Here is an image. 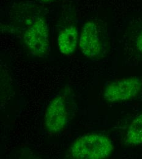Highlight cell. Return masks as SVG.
Instances as JSON below:
<instances>
[{"instance_id": "obj_5", "label": "cell", "mask_w": 142, "mask_h": 159, "mask_svg": "<svg viewBox=\"0 0 142 159\" xmlns=\"http://www.w3.org/2000/svg\"><path fill=\"white\" fill-rule=\"evenodd\" d=\"M67 121V111L63 98L58 96L48 105L45 114V124L50 133L57 134L64 128Z\"/></svg>"}, {"instance_id": "obj_4", "label": "cell", "mask_w": 142, "mask_h": 159, "mask_svg": "<svg viewBox=\"0 0 142 159\" xmlns=\"http://www.w3.org/2000/svg\"><path fill=\"white\" fill-rule=\"evenodd\" d=\"M79 47L82 53L89 58L99 57L102 48L100 30L93 21L86 22L81 30Z\"/></svg>"}, {"instance_id": "obj_8", "label": "cell", "mask_w": 142, "mask_h": 159, "mask_svg": "<svg viewBox=\"0 0 142 159\" xmlns=\"http://www.w3.org/2000/svg\"><path fill=\"white\" fill-rule=\"evenodd\" d=\"M135 43L136 48L142 55V28L137 35Z\"/></svg>"}, {"instance_id": "obj_3", "label": "cell", "mask_w": 142, "mask_h": 159, "mask_svg": "<svg viewBox=\"0 0 142 159\" xmlns=\"http://www.w3.org/2000/svg\"><path fill=\"white\" fill-rule=\"evenodd\" d=\"M142 83L137 77H130L114 81L107 86L104 99L110 102H121L135 98L142 89Z\"/></svg>"}, {"instance_id": "obj_9", "label": "cell", "mask_w": 142, "mask_h": 159, "mask_svg": "<svg viewBox=\"0 0 142 159\" xmlns=\"http://www.w3.org/2000/svg\"><path fill=\"white\" fill-rule=\"evenodd\" d=\"M39 2L41 3H48V2H52L54 0H36Z\"/></svg>"}, {"instance_id": "obj_6", "label": "cell", "mask_w": 142, "mask_h": 159, "mask_svg": "<svg viewBox=\"0 0 142 159\" xmlns=\"http://www.w3.org/2000/svg\"><path fill=\"white\" fill-rule=\"evenodd\" d=\"M79 33L75 25H69L64 28L58 34L57 43L60 52L64 55L74 53L79 43Z\"/></svg>"}, {"instance_id": "obj_1", "label": "cell", "mask_w": 142, "mask_h": 159, "mask_svg": "<svg viewBox=\"0 0 142 159\" xmlns=\"http://www.w3.org/2000/svg\"><path fill=\"white\" fill-rule=\"evenodd\" d=\"M113 150L112 141L104 135L92 134L81 136L71 147V154L76 159H102Z\"/></svg>"}, {"instance_id": "obj_2", "label": "cell", "mask_w": 142, "mask_h": 159, "mask_svg": "<svg viewBox=\"0 0 142 159\" xmlns=\"http://www.w3.org/2000/svg\"><path fill=\"white\" fill-rule=\"evenodd\" d=\"M23 33L24 43L29 53L36 57H44L50 50L49 28L43 16L38 13L30 18Z\"/></svg>"}, {"instance_id": "obj_7", "label": "cell", "mask_w": 142, "mask_h": 159, "mask_svg": "<svg viewBox=\"0 0 142 159\" xmlns=\"http://www.w3.org/2000/svg\"><path fill=\"white\" fill-rule=\"evenodd\" d=\"M126 142L131 145L142 144V114L139 115L131 122L126 134Z\"/></svg>"}]
</instances>
